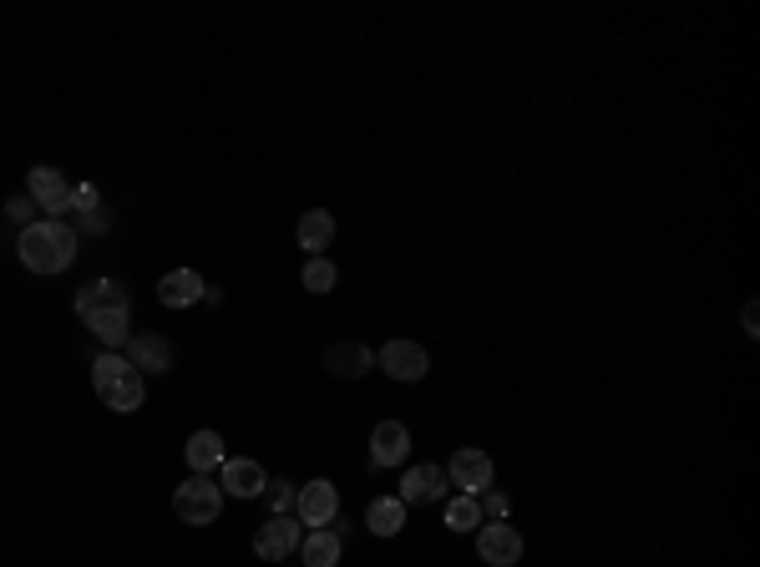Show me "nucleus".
Segmentation results:
<instances>
[{
    "label": "nucleus",
    "mask_w": 760,
    "mask_h": 567,
    "mask_svg": "<svg viewBox=\"0 0 760 567\" xmlns=\"http://www.w3.org/2000/svg\"><path fill=\"white\" fill-rule=\"evenodd\" d=\"M15 249H21V264H26L31 274L52 279V274H66V269H71V259H77V249H81V234L71 224H62V218H36L31 228H21Z\"/></svg>",
    "instance_id": "1"
},
{
    "label": "nucleus",
    "mask_w": 760,
    "mask_h": 567,
    "mask_svg": "<svg viewBox=\"0 0 760 567\" xmlns=\"http://www.w3.org/2000/svg\"><path fill=\"white\" fill-rule=\"evenodd\" d=\"M92 390L97 400H102L107 410H118V416H132V410H143V396H147V385L143 375L127 365L122 355H102L92 365Z\"/></svg>",
    "instance_id": "2"
},
{
    "label": "nucleus",
    "mask_w": 760,
    "mask_h": 567,
    "mask_svg": "<svg viewBox=\"0 0 760 567\" xmlns=\"http://www.w3.org/2000/svg\"><path fill=\"white\" fill-rule=\"evenodd\" d=\"M172 512H178V522H188V528H209V522H219V512H223V487L213 476H188L183 487L172 491Z\"/></svg>",
    "instance_id": "3"
},
{
    "label": "nucleus",
    "mask_w": 760,
    "mask_h": 567,
    "mask_svg": "<svg viewBox=\"0 0 760 567\" xmlns=\"http://www.w3.org/2000/svg\"><path fill=\"white\" fill-rule=\"evenodd\" d=\"M294 517H300V528H310V532H320V528H329L335 517H340V487L335 481H304L300 487V501H294Z\"/></svg>",
    "instance_id": "4"
},
{
    "label": "nucleus",
    "mask_w": 760,
    "mask_h": 567,
    "mask_svg": "<svg viewBox=\"0 0 760 567\" xmlns=\"http://www.w3.org/2000/svg\"><path fill=\"white\" fill-rule=\"evenodd\" d=\"M492 476H498V466H492V456L477 446H461L457 456L446 462V481L461 487V497H482V491L492 487Z\"/></svg>",
    "instance_id": "5"
},
{
    "label": "nucleus",
    "mask_w": 760,
    "mask_h": 567,
    "mask_svg": "<svg viewBox=\"0 0 760 567\" xmlns=\"http://www.w3.org/2000/svg\"><path fill=\"white\" fill-rule=\"evenodd\" d=\"M300 542H304L300 517H269V522L254 532V553H259L264 563H284V557L300 553Z\"/></svg>",
    "instance_id": "6"
},
{
    "label": "nucleus",
    "mask_w": 760,
    "mask_h": 567,
    "mask_svg": "<svg viewBox=\"0 0 760 567\" xmlns=\"http://www.w3.org/2000/svg\"><path fill=\"white\" fill-rule=\"evenodd\" d=\"M26 199L41 208V218H62L71 213V183L56 168H31L26 172Z\"/></svg>",
    "instance_id": "7"
},
{
    "label": "nucleus",
    "mask_w": 760,
    "mask_h": 567,
    "mask_svg": "<svg viewBox=\"0 0 760 567\" xmlns=\"http://www.w3.org/2000/svg\"><path fill=\"white\" fill-rule=\"evenodd\" d=\"M376 365L391 375V381H401V385H416V381H426V370H432V355L421 350L416 340H391L385 350L376 355Z\"/></svg>",
    "instance_id": "8"
},
{
    "label": "nucleus",
    "mask_w": 760,
    "mask_h": 567,
    "mask_svg": "<svg viewBox=\"0 0 760 567\" xmlns=\"http://www.w3.org/2000/svg\"><path fill=\"white\" fill-rule=\"evenodd\" d=\"M477 557L487 567H512L523 557V532L507 528V522H482L477 528Z\"/></svg>",
    "instance_id": "9"
},
{
    "label": "nucleus",
    "mask_w": 760,
    "mask_h": 567,
    "mask_svg": "<svg viewBox=\"0 0 760 567\" xmlns=\"http://www.w3.org/2000/svg\"><path fill=\"white\" fill-rule=\"evenodd\" d=\"M406 451H411V431L406 421H380L370 431V466H406Z\"/></svg>",
    "instance_id": "10"
},
{
    "label": "nucleus",
    "mask_w": 760,
    "mask_h": 567,
    "mask_svg": "<svg viewBox=\"0 0 760 567\" xmlns=\"http://www.w3.org/2000/svg\"><path fill=\"white\" fill-rule=\"evenodd\" d=\"M395 497L406 501V507H426V501H442V497H446V466H436V462L411 466Z\"/></svg>",
    "instance_id": "11"
},
{
    "label": "nucleus",
    "mask_w": 760,
    "mask_h": 567,
    "mask_svg": "<svg viewBox=\"0 0 760 567\" xmlns=\"http://www.w3.org/2000/svg\"><path fill=\"white\" fill-rule=\"evenodd\" d=\"M127 360L137 375H168L172 370V350L163 334H127Z\"/></svg>",
    "instance_id": "12"
},
{
    "label": "nucleus",
    "mask_w": 760,
    "mask_h": 567,
    "mask_svg": "<svg viewBox=\"0 0 760 567\" xmlns=\"http://www.w3.org/2000/svg\"><path fill=\"white\" fill-rule=\"evenodd\" d=\"M219 487L223 497H238V501H249V497H264V487H269V476H264L259 462H223L219 466Z\"/></svg>",
    "instance_id": "13"
},
{
    "label": "nucleus",
    "mask_w": 760,
    "mask_h": 567,
    "mask_svg": "<svg viewBox=\"0 0 760 567\" xmlns=\"http://www.w3.org/2000/svg\"><path fill=\"white\" fill-rule=\"evenodd\" d=\"M370 365H376V350L366 340H345V344H329L325 350V370L335 381H360Z\"/></svg>",
    "instance_id": "14"
},
{
    "label": "nucleus",
    "mask_w": 760,
    "mask_h": 567,
    "mask_svg": "<svg viewBox=\"0 0 760 567\" xmlns=\"http://www.w3.org/2000/svg\"><path fill=\"white\" fill-rule=\"evenodd\" d=\"M102 309H132L127 290H122L118 279H92V284H81V294H77V315L87 319V315H102Z\"/></svg>",
    "instance_id": "15"
},
{
    "label": "nucleus",
    "mask_w": 760,
    "mask_h": 567,
    "mask_svg": "<svg viewBox=\"0 0 760 567\" xmlns=\"http://www.w3.org/2000/svg\"><path fill=\"white\" fill-rule=\"evenodd\" d=\"M158 299H163V309H188V304H198L203 299V274H193V269H172V274H163Z\"/></svg>",
    "instance_id": "16"
},
{
    "label": "nucleus",
    "mask_w": 760,
    "mask_h": 567,
    "mask_svg": "<svg viewBox=\"0 0 760 567\" xmlns=\"http://www.w3.org/2000/svg\"><path fill=\"white\" fill-rule=\"evenodd\" d=\"M183 456H188V466H193V476H209V472H219V466L228 462L219 431H193L188 435V446H183Z\"/></svg>",
    "instance_id": "17"
},
{
    "label": "nucleus",
    "mask_w": 760,
    "mask_h": 567,
    "mask_svg": "<svg viewBox=\"0 0 760 567\" xmlns=\"http://www.w3.org/2000/svg\"><path fill=\"white\" fill-rule=\"evenodd\" d=\"M294 238H300V249L310 253V259H320V253L329 249V238H335V218H329L325 208H310L300 218V228H294Z\"/></svg>",
    "instance_id": "18"
},
{
    "label": "nucleus",
    "mask_w": 760,
    "mask_h": 567,
    "mask_svg": "<svg viewBox=\"0 0 760 567\" xmlns=\"http://www.w3.org/2000/svg\"><path fill=\"white\" fill-rule=\"evenodd\" d=\"M366 528L376 532V537H395V532L406 528V501L401 497H376L366 507Z\"/></svg>",
    "instance_id": "19"
},
{
    "label": "nucleus",
    "mask_w": 760,
    "mask_h": 567,
    "mask_svg": "<svg viewBox=\"0 0 760 567\" xmlns=\"http://www.w3.org/2000/svg\"><path fill=\"white\" fill-rule=\"evenodd\" d=\"M340 553H345V542L335 537L329 528L310 532V537L300 542V563L304 567H340Z\"/></svg>",
    "instance_id": "20"
},
{
    "label": "nucleus",
    "mask_w": 760,
    "mask_h": 567,
    "mask_svg": "<svg viewBox=\"0 0 760 567\" xmlns=\"http://www.w3.org/2000/svg\"><path fill=\"white\" fill-rule=\"evenodd\" d=\"M127 315L132 309H102V315H87V330L97 334V340L102 344H112V350H118V344H127Z\"/></svg>",
    "instance_id": "21"
},
{
    "label": "nucleus",
    "mask_w": 760,
    "mask_h": 567,
    "mask_svg": "<svg viewBox=\"0 0 760 567\" xmlns=\"http://www.w3.org/2000/svg\"><path fill=\"white\" fill-rule=\"evenodd\" d=\"M482 528V507L477 497H451L446 501V532H477Z\"/></svg>",
    "instance_id": "22"
},
{
    "label": "nucleus",
    "mask_w": 760,
    "mask_h": 567,
    "mask_svg": "<svg viewBox=\"0 0 760 567\" xmlns=\"http://www.w3.org/2000/svg\"><path fill=\"white\" fill-rule=\"evenodd\" d=\"M335 279H340V274H335V264H329L325 253L304 264V290H310V294H329V290H335Z\"/></svg>",
    "instance_id": "23"
},
{
    "label": "nucleus",
    "mask_w": 760,
    "mask_h": 567,
    "mask_svg": "<svg viewBox=\"0 0 760 567\" xmlns=\"http://www.w3.org/2000/svg\"><path fill=\"white\" fill-rule=\"evenodd\" d=\"M264 501H269V512L275 517H294L300 487H294V481H269V487H264Z\"/></svg>",
    "instance_id": "24"
},
{
    "label": "nucleus",
    "mask_w": 760,
    "mask_h": 567,
    "mask_svg": "<svg viewBox=\"0 0 760 567\" xmlns=\"http://www.w3.org/2000/svg\"><path fill=\"white\" fill-rule=\"evenodd\" d=\"M477 507H482V522H487V517H492V522H507V507H512V501H507V491H492V487H487L482 497H477Z\"/></svg>",
    "instance_id": "25"
},
{
    "label": "nucleus",
    "mask_w": 760,
    "mask_h": 567,
    "mask_svg": "<svg viewBox=\"0 0 760 567\" xmlns=\"http://www.w3.org/2000/svg\"><path fill=\"white\" fill-rule=\"evenodd\" d=\"M102 208V193H97V183H77L71 188V213H81V218H87V213H97Z\"/></svg>",
    "instance_id": "26"
},
{
    "label": "nucleus",
    "mask_w": 760,
    "mask_h": 567,
    "mask_svg": "<svg viewBox=\"0 0 760 567\" xmlns=\"http://www.w3.org/2000/svg\"><path fill=\"white\" fill-rule=\"evenodd\" d=\"M5 213H11V218H15V224H21V228H31V224H36V218H41V208L26 199V193H21V199H11V203H5Z\"/></svg>",
    "instance_id": "27"
},
{
    "label": "nucleus",
    "mask_w": 760,
    "mask_h": 567,
    "mask_svg": "<svg viewBox=\"0 0 760 567\" xmlns=\"http://www.w3.org/2000/svg\"><path fill=\"white\" fill-rule=\"evenodd\" d=\"M81 228H87V234H107V228H112V218L97 208V213H87V218H81Z\"/></svg>",
    "instance_id": "28"
},
{
    "label": "nucleus",
    "mask_w": 760,
    "mask_h": 567,
    "mask_svg": "<svg viewBox=\"0 0 760 567\" xmlns=\"http://www.w3.org/2000/svg\"><path fill=\"white\" fill-rule=\"evenodd\" d=\"M756 319H760V309H756V304H746V334H760Z\"/></svg>",
    "instance_id": "29"
}]
</instances>
